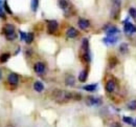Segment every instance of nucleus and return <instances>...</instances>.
<instances>
[{
  "instance_id": "f257e3e1",
  "label": "nucleus",
  "mask_w": 136,
  "mask_h": 127,
  "mask_svg": "<svg viewBox=\"0 0 136 127\" xmlns=\"http://www.w3.org/2000/svg\"><path fill=\"white\" fill-rule=\"evenodd\" d=\"M73 95L74 94H71V93H67V91H64V90H60V89H57L53 91V99L57 101L59 103H64V102H67L70 99L73 98Z\"/></svg>"
},
{
  "instance_id": "f03ea898",
  "label": "nucleus",
  "mask_w": 136,
  "mask_h": 127,
  "mask_svg": "<svg viewBox=\"0 0 136 127\" xmlns=\"http://www.w3.org/2000/svg\"><path fill=\"white\" fill-rule=\"evenodd\" d=\"M3 32L5 34L7 40H9V41H12V40H14L16 38V34L14 32V26L12 24H6L3 28Z\"/></svg>"
},
{
  "instance_id": "7ed1b4c3",
  "label": "nucleus",
  "mask_w": 136,
  "mask_h": 127,
  "mask_svg": "<svg viewBox=\"0 0 136 127\" xmlns=\"http://www.w3.org/2000/svg\"><path fill=\"white\" fill-rule=\"evenodd\" d=\"M120 9V0H113V5H112V12H111V17L112 18H117Z\"/></svg>"
},
{
  "instance_id": "20e7f679",
  "label": "nucleus",
  "mask_w": 136,
  "mask_h": 127,
  "mask_svg": "<svg viewBox=\"0 0 136 127\" xmlns=\"http://www.w3.org/2000/svg\"><path fill=\"white\" fill-rule=\"evenodd\" d=\"M18 81H19V78H18V76L16 74H9L8 75V77H7V82L9 84H13V85H16L18 83Z\"/></svg>"
},
{
  "instance_id": "39448f33",
  "label": "nucleus",
  "mask_w": 136,
  "mask_h": 127,
  "mask_svg": "<svg viewBox=\"0 0 136 127\" xmlns=\"http://www.w3.org/2000/svg\"><path fill=\"white\" fill-rule=\"evenodd\" d=\"M34 69H35V72H36L37 74H43L44 70H45V65L42 62H38V63L35 64Z\"/></svg>"
},
{
  "instance_id": "423d86ee",
  "label": "nucleus",
  "mask_w": 136,
  "mask_h": 127,
  "mask_svg": "<svg viewBox=\"0 0 136 127\" xmlns=\"http://www.w3.org/2000/svg\"><path fill=\"white\" fill-rule=\"evenodd\" d=\"M106 28V33H107L108 35V37H114V35H116L118 33V29L116 27H114V26H107V27H105Z\"/></svg>"
},
{
  "instance_id": "0eeeda50",
  "label": "nucleus",
  "mask_w": 136,
  "mask_h": 127,
  "mask_svg": "<svg viewBox=\"0 0 136 127\" xmlns=\"http://www.w3.org/2000/svg\"><path fill=\"white\" fill-rule=\"evenodd\" d=\"M58 28V23L57 21H49L48 24H47V29L50 34H52L53 32H56Z\"/></svg>"
},
{
  "instance_id": "6e6552de",
  "label": "nucleus",
  "mask_w": 136,
  "mask_h": 127,
  "mask_svg": "<svg viewBox=\"0 0 136 127\" xmlns=\"http://www.w3.org/2000/svg\"><path fill=\"white\" fill-rule=\"evenodd\" d=\"M102 101H100L98 98H93V97H88L87 98V104L88 105H100Z\"/></svg>"
},
{
  "instance_id": "1a4fd4ad",
  "label": "nucleus",
  "mask_w": 136,
  "mask_h": 127,
  "mask_svg": "<svg viewBox=\"0 0 136 127\" xmlns=\"http://www.w3.org/2000/svg\"><path fill=\"white\" fill-rule=\"evenodd\" d=\"M124 29H125L126 33H135L136 32V27L134 26L132 23H130V22H126Z\"/></svg>"
},
{
  "instance_id": "9d476101",
  "label": "nucleus",
  "mask_w": 136,
  "mask_h": 127,
  "mask_svg": "<svg viewBox=\"0 0 136 127\" xmlns=\"http://www.w3.org/2000/svg\"><path fill=\"white\" fill-rule=\"evenodd\" d=\"M74 83H75V79L73 76H71V75L66 76V78H65V84L67 86H73Z\"/></svg>"
},
{
  "instance_id": "9b49d317",
  "label": "nucleus",
  "mask_w": 136,
  "mask_h": 127,
  "mask_svg": "<svg viewBox=\"0 0 136 127\" xmlns=\"http://www.w3.org/2000/svg\"><path fill=\"white\" fill-rule=\"evenodd\" d=\"M114 89H115V82L112 80H109L107 84H106V90L108 93H112V91H114Z\"/></svg>"
},
{
  "instance_id": "f8f14e48",
  "label": "nucleus",
  "mask_w": 136,
  "mask_h": 127,
  "mask_svg": "<svg viewBox=\"0 0 136 127\" xmlns=\"http://www.w3.org/2000/svg\"><path fill=\"white\" fill-rule=\"evenodd\" d=\"M66 35L68 38H74V37H77V35H78V30L74 27H69L66 32Z\"/></svg>"
},
{
  "instance_id": "ddd939ff",
  "label": "nucleus",
  "mask_w": 136,
  "mask_h": 127,
  "mask_svg": "<svg viewBox=\"0 0 136 127\" xmlns=\"http://www.w3.org/2000/svg\"><path fill=\"white\" fill-rule=\"evenodd\" d=\"M34 89L36 91H38V93H42L43 89H44V85L42 84V82L37 81V82H35V84H34Z\"/></svg>"
},
{
  "instance_id": "4468645a",
  "label": "nucleus",
  "mask_w": 136,
  "mask_h": 127,
  "mask_svg": "<svg viewBox=\"0 0 136 127\" xmlns=\"http://www.w3.org/2000/svg\"><path fill=\"white\" fill-rule=\"evenodd\" d=\"M78 24H79V26L82 29H85V28H87L89 26V21H88V20H86V19H80Z\"/></svg>"
},
{
  "instance_id": "2eb2a0df",
  "label": "nucleus",
  "mask_w": 136,
  "mask_h": 127,
  "mask_svg": "<svg viewBox=\"0 0 136 127\" xmlns=\"http://www.w3.org/2000/svg\"><path fill=\"white\" fill-rule=\"evenodd\" d=\"M87 79V70L86 69H84L81 72V74L79 75V80L81 81V82H85Z\"/></svg>"
},
{
  "instance_id": "dca6fc26",
  "label": "nucleus",
  "mask_w": 136,
  "mask_h": 127,
  "mask_svg": "<svg viewBox=\"0 0 136 127\" xmlns=\"http://www.w3.org/2000/svg\"><path fill=\"white\" fill-rule=\"evenodd\" d=\"M97 87V85L96 84H90V85H86V86H84V89L85 90H87V91H94L95 89H96Z\"/></svg>"
},
{
  "instance_id": "f3484780",
  "label": "nucleus",
  "mask_w": 136,
  "mask_h": 127,
  "mask_svg": "<svg viewBox=\"0 0 136 127\" xmlns=\"http://www.w3.org/2000/svg\"><path fill=\"white\" fill-rule=\"evenodd\" d=\"M116 41H117L116 37H108V38L104 39V42H106V43H115Z\"/></svg>"
},
{
  "instance_id": "a211bd4d",
  "label": "nucleus",
  "mask_w": 136,
  "mask_h": 127,
  "mask_svg": "<svg viewBox=\"0 0 136 127\" xmlns=\"http://www.w3.org/2000/svg\"><path fill=\"white\" fill-rule=\"evenodd\" d=\"M88 39H83V43H82V48L84 49V52L85 53H87L88 52Z\"/></svg>"
},
{
  "instance_id": "6ab92c4d",
  "label": "nucleus",
  "mask_w": 136,
  "mask_h": 127,
  "mask_svg": "<svg viewBox=\"0 0 136 127\" xmlns=\"http://www.w3.org/2000/svg\"><path fill=\"white\" fill-rule=\"evenodd\" d=\"M59 6L61 8H66L68 6V3L66 0H59Z\"/></svg>"
},
{
  "instance_id": "aec40b11",
  "label": "nucleus",
  "mask_w": 136,
  "mask_h": 127,
  "mask_svg": "<svg viewBox=\"0 0 136 127\" xmlns=\"http://www.w3.org/2000/svg\"><path fill=\"white\" fill-rule=\"evenodd\" d=\"M128 108L131 110H135L136 109V101H131L128 103Z\"/></svg>"
},
{
  "instance_id": "412c9836",
  "label": "nucleus",
  "mask_w": 136,
  "mask_h": 127,
  "mask_svg": "<svg viewBox=\"0 0 136 127\" xmlns=\"http://www.w3.org/2000/svg\"><path fill=\"white\" fill-rule=\"evenodd\" d=\"M34 40V35L33 34H27L26 35V39H25V42L26 43H32Z\"/></svg>"
},
{
  "instance_id": "4be33fe9",
  "label": "nucleus",
  "mask_w": 136,
  "mask_h": 127,
  "mask_svg": "<svg viewBox=\"0 0 136 127\" xmlns=\"http://www.w3.org/2000/svg\"><path fill=\"white\" fill-rule=\"evenodd\" d=\"M9 58V54H3L1 55V57H0V61L3 63V62H6V61L8 60Z\"/></svg>"
},
{
  "instance_id": "5701e85b",
  "label": "nucleus",
  "mask_w": 136,
  "mask_h": 127,
  "mask_svg": "<svg viewBox=\"0 0 136 127\" xmlns=\"http://www.w3.org/2000/svg\"><path fill=\"white\" fill-rule=\"evenodd\" d=\"M119 50H120V52H122V53H127V52H128V44L123 43L122 45H120Z\"/></svg>"
},
{
  "instance_id": "b1692460",
  "label": "nucleus",
  "mask_w": 136,
  "mask_h": 127,
  "mask_svg": "<svg viewBox=\"0 0 136 127\" xmlns=\"http://www.w3.org/2000/svg\"><path fill=\"white\" fill-rule=\"evenodd\" d=\"M123 121L125 122V123H128V124H133V119L131 118V117H124L123 118Z\"/></svg>"
},
{
  "instance_id": "393cba45",
  "label": "nucleus",
  "mask_w": 136,
  "mask_h": 127,
  "mask_svg": "<svg viewBox=\"0 0 136 127\" xmlns=\"http://www.w3.org/2000/svg\"><path fill=\"white\" fill-rule=\"evenodd\" d=\"M37 7H38V0H32V8H33V11L36 12Z\"/></svg>"
},
{
  "instance_id": "a878e982",
  "label": "nucleus",
  "mask_w": 136,
  "mask_h": 127,
  "mask_svg": "<svg viewBox=\"0 0 136 127\" xmlns=\"http://www.w3.org/2000/svg\"><path fill=\"white\" fill-rule=\"evenodd\" d=\"M129 13H130V15H131V16H132L133 18H136V9L135 8H130L129 9Z\"/></svg>"
},
{
  "instance_id": "bb28decb",
  "label": "nucleus",
  "mask_w": 136,
  "mask_h": 127,
  "mask_svg": "<svg viewBox=\"0 0 136 127\" xmlns=\"http://www.w3.org/2000/svg\"><path fill=\"white\" fill-rule=\"evenodd\" d=\"M83 58H84V60L85 61H87V62H89L90 61V56H89V53L87 52V53H84V55H83Z\"/></svg>"
},
{
  "instance_id": "cd10ccee",
  "label": "nucleus",
  "mask_w": 136,
  "mask_h": 127,
  "mask_svg": "<svg viewBox=\"0 0 136 127\" xmlns=\"http://www.w3.org/2000/svg\"><path fill=\"white\" fill-rule=\"evenodd\" d=\"M115 63H116V60L115 59H110V67H113V66H115Z\"/></svg>"
},
{
  "instance_id": "c85d7f7f",
  "label": "nucleus",
  "mask_w": 136,
  "mask_h": 127,
  "mask_svg": "<svg viewBox=\"0 0 136 127\" xmlns=\"http://www.w3.org/2000/svg\"><path fill=\"white\" fill-rule=\"evenodd\" d=\"M110 127H122V125H120L119 123H117V122H114V123H112L111 125H110Z\"/></svg>"
},
{
  "instance_id": "c756f323",
  "label": "nucleus",
  "mask_w": 136,
  "mask_h": 127,
  "mask_svg": "<svg viewBox=\"0 0 136 127\" xmlns=\"http://www.w3.org/2000/svg\"><path fill=\"white\" fill-rule=\"evenodd\" d=\"M4 8H5V9H6V11H7V13H9V14H12V11H11V9H9V8H8V5H7V3H6V2H4Z\"/></svg>"
},
{
  "instance_id": "7c9ffc66",
  "label": "nucleus",
  "mask_w": 136,
  "mask_h": 127,
  "mask_svg": "<svg viewBox=\"0 0 136 127\" xmlns=\"http://www.w3.org/2000/svg\"><path fill=\"white\" fill-rule=\"evenodd\" d=\"M20 35H21V39H22V40L26 39V34H24L23 32H20Z\"/></svg>"
},
{
  "instance_id": "2f4dec72",
  "label": "nucleus",
  "mask_w": 136,
  "mask_h": 127,
  "mask_svg": "<svg viewBox=\"0 0 136 127\" xmlns=\"http://www.w3.org/2000/svg\"><path fill=\"white\" fill-rule=\"evenodd\" d=\"M133 126H134V127H136V121H135L134 123H133Z\"/></svg>"
},
{
  "instance_id": "473e14b6",
  "label": "nucleus",
  "mask_w": 136,
  "mask_h": 127,
  "mask_svg": "<svg viewBox=\"0 0 136 127\" xmlns=\"http://www.w3.org/2000/svg\"><path fill=\"white\" fill-rule=\"evenodd\" d=\"M1 76H2V75H1V70H0V79H1Z\"/></svg>"
}]
</instances>
